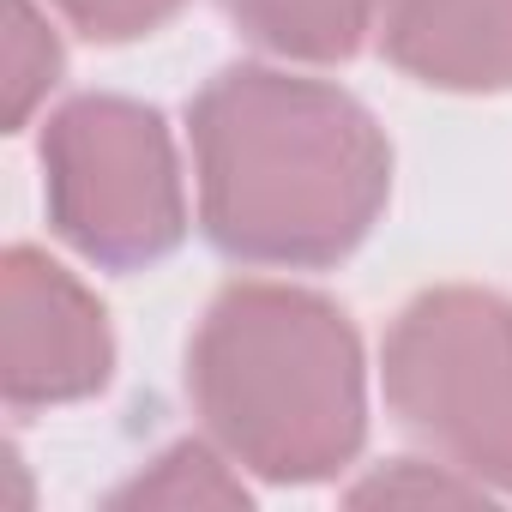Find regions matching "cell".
Wrapping results in <instances>:
<instances>
[{
  "instance_id": "obj_8",
  "label": "cell",
  "mask_w": 512,
  "mask_h": 512,
  "mask_svg": "<svg viewBox=\"0 0 512 512\" xmlns=\"http://www.w3.org/2000/svg\"><path fill=\"white\" fill-rule=\"evenodd\" d=\"M109 506H169V512H205V506H253L247 470L205 434V440H175L157 458H145Z\"/></svg>"
},
{
  "instance_id": "obj_2",
  "label": "cell",
  "mask_w": 512,
  "mask_h": 512,
  "mask_svg": "<svg viewBox=\"0 0 512 512\" xmlns=\"http://www.w3.org/2000/svg\"><path fill=\"white\" fill-rule=\"evenodd\" d=\"M187 398L247 476L272 488L332 482L368 440L356 320L308 284H223L187 338Z\"/></svg>"
},
{
  "instance_id": "obj_10",
  "label": "cell",
  "mask_w": 512,
  "mask_h": 512,
  "mask_svg": "<svg viewBox=\"0 0 512 512\" xmlns=\"http://www.w3.org/2000/svg\"><path fill=\"white\" fill-rule=\"evenodd\" d=\"M356 506H374V500H494L482 482H470L464 470L440 464L434 452L422 458H386L380 470H368L356 488H350Z\"/></svg>"
},
{
  "instance_id": "obj_1",
  "label": "cell",
  "mask_w": 512,
  "mask_h": 512,
  "mask_svg": "<svg viewBox=\"0 0 512 512\" xmlns=\"http://www.w3.org/2000/svg\"><path fill=\"white\" fill-rule=\"evenodd\" d=\"M187 145L205 241L253 272L344 266L392 199L374 109L284 61L217 67L187 103Z\"/></svg>"
},
{
  "instance_id": "obj_11",
  "label": "cell",
  "mask_w": 512,
  "mask_h": 512,
  "mask_svg": "<svg viewBox=\"0 0 512 512\" xmlns=\"http://www.w3.org/2000/svg\"><path fill=\"white\" fill-rule=\"evenodd\" d=\"M187 0H49V13L85 43H139L163 31Z\"/></svg>"
},
{
  "instance_id": "obj_9",
  "label": "cell",
  "mask_w": 512,
  "mask_h": 512,
  "mask_svg": "<svg viewBox=\"0 0 512 512\" xmlns=\"http://www.w3.org/2000/svg\"><path fill=\"white\" fill-rule=\"evenodd\" d=\"M67 73V49L49 0H7V133H25L37 109H49Z\"/></svg>"
},
{
  "instance_id": "obj_4",
  "label": "cell",
  "mask_w": 512,
  "mask_h": 512,
  "mask_svg": "<svg viewBox=\"0 0 512 512\" xmlns=\"http://www.w3.org/2000/svg\"><path fill=\"white\" fill-rule=\"evenodd\" d=\"M380 392L422 452L512 500V296L482 284L410 296L380 344Z\"/></svg>"
},
{
  "instance_id": "obj_6",
  "label": "cell",
  "mask_w": 512,
  "mask_h": 512,
  "mask_svg": "<svg viewBox=\"0 0 512 512\" xmlns=\"http://www.w3.org/2000/svg\"><path fill=\"white\" fill-rule=\"evenodd\" d=\"M380 55L428 91H512V0H386Z\"/></svg>"
},
{
  "instance_id": "obj_3",
  "label": "cell",
  "mask_w": 512,
  "mask_h": 512,
  "mask_svg": "<svg viewBox=\"0 0 512 512\" xmlns=\"http://www.w3.org/2000/svg\"><path fill=\"white\" fill-rule=\"evenodd\" d=\"M49 229L97 272H151L187 241V175L169 121L121 91L49 109L43 139Z\"/></svg>"
},
{
  "instance_id": "obj_7",
  "label": "cell",
  "mask_w": 512,
  "mask_h": 512,
  "mask_svg": "<svg viewBox=\"0 0 512 512\" xmlns=\"http://www.w3.org/2000/svg\"><path fill=\"white\" fill-rule=\"evenodd\" d=\"M223 19L284 67H344L380 37L386 0H217Z\"/></svg>"
},
{
  "instance_id": "obj_5",
  "label": "cell",
  "mask_w": 512,
  "mask_h": 512,
  "mask_svg": "<svg viewBox=\"0 0 512 512\" xmlns=\"http://www.w3.org/2000/svg\"><path fill=\"white\" fill-rule=\"evenodd\" d=\"M115 380V332L79 272L43 247H7L0 260V392L25 410L85 404Z\"/></svg>"
}]
</instances>
